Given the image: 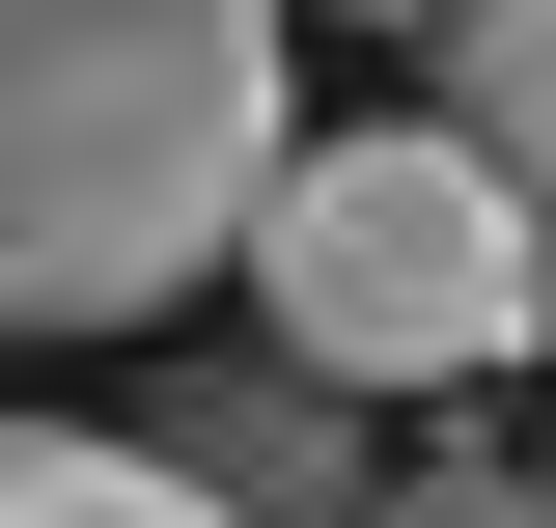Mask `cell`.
Wrapping results in <instances>:
<instances>
[{
	"label": "cell",
	"mask_w": 556,
	"mask_h": 528,
	"mask_svg": "<svg viewBox=\"0 0 556 528\" xmlns=\"http://www.w3.org/2000/svg\"><path fill=\"white\" fill-rule=\"evenodd\" d=\"M278 0H0V334H139L251 251Z\"/></svg>",
	"instance_id": "6da1fadb"
},
{
	"label": "cell",
	"mask_w": 556,
	"mask_h": 528,
	"mask_svg": "<svg viewBox=\"0 0 556 528\" xmlns=\"http://www.w3.org/2000/svg\"><path fill=\"white\" fill-rule=\"evenodd\" d=\"M251 306H278V390H501L556 334V278L417 112H362V139L251 167Z\"/></svg>",
	"instance_id": "7a4b0ae2"
},
{
	"label": "cell",
	"mask_w": 556,
	"mask_h": 528,
	"mask_svg": "<svg viewBox=\"0 0 556 528\" xmlns=\"http://www.w3.org/2000/svg\"><path fill=\"white\" fill-rule=\"evenodd\" d=\"M445 167H473L501 223H529V278H556V0H445Z\"/></svg>",
	"instance_id": "3957f363"
},
{
	"label": "cell",
	"mask_w": 556,
	"mask_h": 528,
	"mask_svg": "<svg viewBox=\"0 0 556 528\" xmlns=\"http://www.w3.org/2000/svg\"><path fill=\"white\" fill-rule=\"evenodd\" d=\"M0 528H223V501H167V473L84 445V417H0Z\"/></svg>",
	"instance_id": "277c9868"
},
{
	"label": "cell",
	"mask_w": 556,
	"mask_h": 528,
	"mask_svg": "<svg viewBox=\"0 0 556 528\" xmlns=\"http://www.w3.org/2000/svg\"><path fill=\"white\" fill-rule=\"evenodd\" d=\"M362 528H556V473H390Z\"/></svg>",
	"instance_id": "5b68a950"
},
{
	"label": "cell",
	"mask_w": 556,
	"mask_h": 528,
	"mask_svg": "<svg viewBox=\"0 0 556 528\" xmlns=\"http://www.w3.org/2000/svg\"><path fill=\"white\" fill-rule=\"evenodd\" d=\"M362 28H445V0H362Z\"/></svg>",
	"instance_id": "8992f818"
}]
</instances>
